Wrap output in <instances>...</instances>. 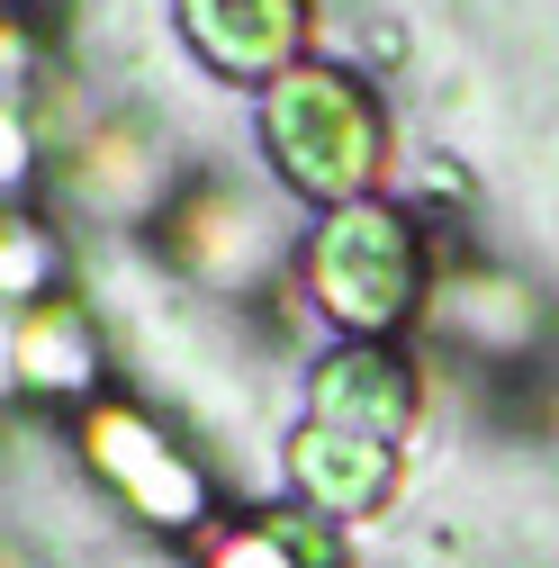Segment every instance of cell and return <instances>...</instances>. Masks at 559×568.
Segmentation results:
<instances>
[{"instance_id": "52a82bcc", "label": "cell", "mask_w": 559, "mask_h": 568, "mask_svg": "<svg viewBox=\"0 0 559 568\" xmlns=\"http://www.w3.org/2000/svg\"><path fill=\"white\" fill-rule=\"evenodd\" d=\"M307 424H343L370 443H415L425 424V371L406 343H325L307 362Z\"/></svg>"}, {"instance_id": "9c48e42d", "label": "cell", "mask_w": 559, "mask_h": 568, "mask_svg": "<svg viewBox=\"0 0 559 568\" xmlns=\"http://www.w3.org/2000/svg\"><path fill=\"white\" fill-rule=\"evenodd\" d=\"M425 325L469 362H532L550 334V307L515 262H451L425 298Z\"/></svg>"}, {"instance_id": "ba28073f", "label": "cell", "mask_w": 559, "mask_h": 568, "mask_svg": "<svg viewBox=\"0 0 559 568\" xmlns=\"http://www.w3.org/2000/svg\"><path fill=\"white\" fill-rule=\"evenodd\" d=\"M280 478H289V506H307L316 524H370L397 478H406V452L397 443H370V434H343V424H289L280 434Z\"/></svg>"}, {"instance_id": "30bf717a", "label": "cell", "mask_w": 559, "mask_h": 568, "mask_svg": "<svg viewBox=\"0 0 559 568\" xmlns=\"http://www.w3.org/2000/svg\"><path fill=\"white\" fill-rule=\"evenodd\" d=\"M109 379V325L91 298H45L19 307V397L28 406H91Z\"/></svg>"}, {"instance_id": "5b68a950", "label": "cell", "mask_w": 559, "mask_h": 568, "mask_svg": "<svg viewBox=\"0 0 559 568\" xmlns=\"http://www.w3.org/2000/svg\"><path fill=\"white\" fill-rule=\"evenodd\" d=\"M54 199L109 235H154V217L181 190L172 135L145 109H91L82 126H54Z\"/></svg>"}, {"instance_id": "9a60e30c", "label": "cell", "mask_w": 559, "mask_h": 568, "mask_svg": "<svg viewBox=\"0 0 559 568\" xmlns=\"http://www.w3.org/2000/svg\"><path fill=\"white\" fill-rule=\"evenodd\" d=\"M45 10H63V0H0V19H45Z\"/></svg>"}, {"instance_id": "4fadbf2b", "label": "cell", "mask_w": 559, "mask_h": 568, "mask_svg": "<svg viewBox=\"0 0 559 568\" xmlns=\"http://www.w3.org/2000/svg\"><path fill=\"white\" fill-rule=\"evenodd\" d=\"M199 568H307V559L289 550V532L262 515V524H217L199 541Z\"/></svg>"}, {"instance_id": "7a4b0ae2", "label": "cell", "mask_w": 559, "mask_h": 568, "mask_svg": "<svg viewBox=\"0 0 559 568\" xmlns=\"http://www.w3.org/2000/svg\"><path fill=\"white\" fill-rule=\"evenodd\" d=\"M434 280H443V262L425 244V217L388 190L307 217L298 298H307V325H325L334 343H397L406 325H425Z\"/></svg>"}, {"instance_id": "5bb4252c", "label": "cell", "mask_w": 559, "mask_h": 568, "mask_svg": "<svg viewBox=\"0 0 559 568\" xmlns=\"http://www.w3.org/2000/svg\"><path fill=\"white\" fill-rule=\"evenodd\" d=\"M19 397V307H0V406Z\"/></svg>"}, {"instance_id": "6da1fadb", "label": "cell", "mask_w": 559, "mask_h": 568, "mask_svg": "<svg viewBox=\"0 0 559 568\" xmlns=\"http://www.w3.org/2000/svg\"><path fill=\"white\" fill-rule=\"evenodd\" d=\"M253 154L307 217H325L388 181V100L362 63L307 54L253 100Z\"/></svg>"}, {"instance_id": "277c9868", "label": "cell", "mask_w": 559, "mask_h": 568, "mask_svg": "<svg viewBox=\"0 0 559 568\" xmlns=\"http://www.w3.org/2000/svg\"><path fill=\"white\" fill-rule=\"evenodd\" d=\"M73 460H82V478L109 496L126 524H145L163 541L217 532V478L199 469V452L172 434L154 406H135V397L73 406Z\"/></svg>"}, {"instance_id": "8fae6325", "label": "cell", "mask_w": 559, "mask_h": 568, "mask_svg": "<svg viewBox=\"0 0 559 568\" xmlns=\"http://www.w3.org/2000/svg\"><path fill=\"white\" fill-rule=\"evenodd\" d=\"M63 280H73V244L45 207H0V307H45L63 298Z\"/></svg>"}, {"instance_id": "8992f818", "label": "cell", "mask_w": 559, "mask_h": 568, "mask_svg": "<svg viewBox=\"0 0 559 568\" xmlns=\"http://www.w3.org/2000/svg\"><path fill=\"white\" fill-rule=\"evenodd\" d=\"M172 28L199 73L271 91L289 63L316 54V0H172Z\"/></svg>"}, {"instance_id": "7c38bea8", "label": "cell", "mask_w": 559, "mask_h": 568, "mask_svg": "<svg viewBox=\"0 0 559 568\" xmlns=\"http://www.w3.org/2000/svg\"><path fill=\"white\" fill-rule=\"evenodd\" d=\"M54 172L45 100H0V207H28V190Z\"/></svg>"}, {"instance_id": "3957f363", "label": "cell", "mask_w": 559, "mask_h": 568, "mask_svg": "<svg viewBox=\"0 0 559 568\" xmlns=\"http://www.w3.org/2000/svg\"><path fill=\"white\" fill-rule=\"evenodd\" d=\"M307 207L271 172H181L172 207L154 217V262L199 298H289L298 290Z\"/></svg>"}]
</instances>
